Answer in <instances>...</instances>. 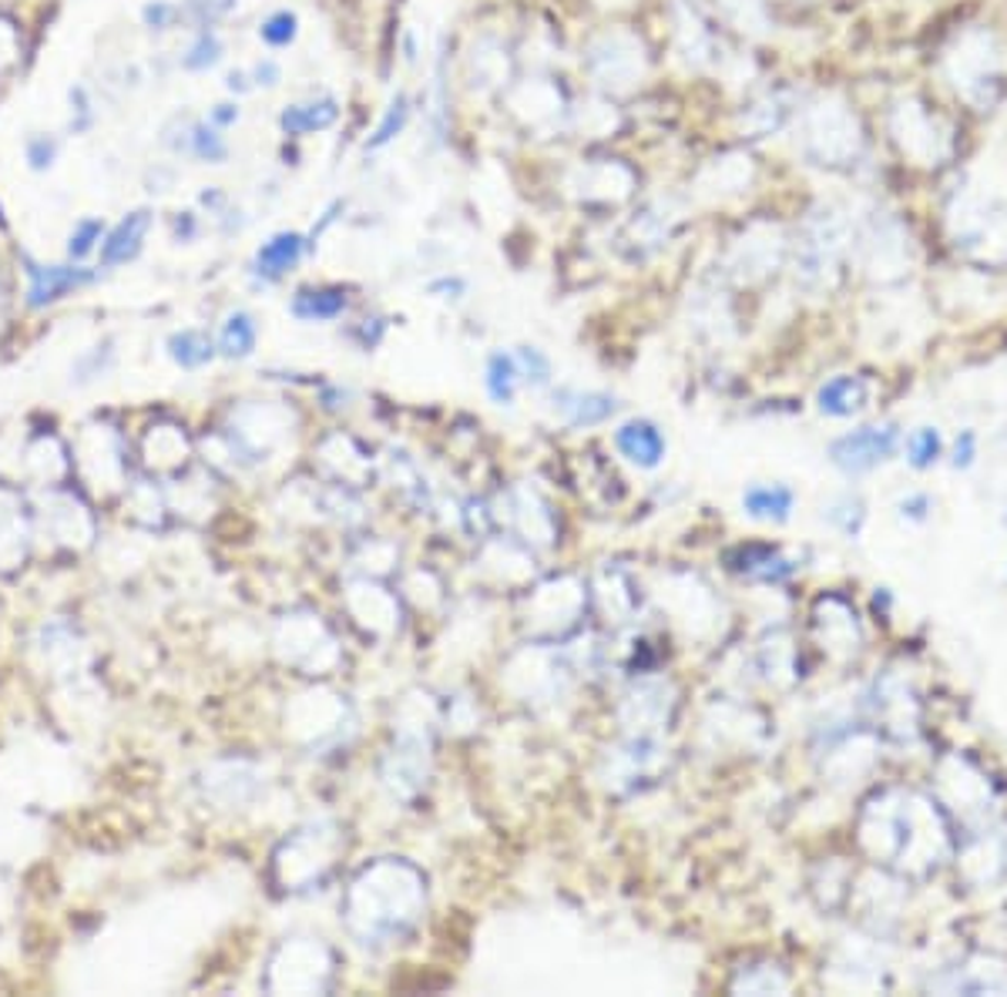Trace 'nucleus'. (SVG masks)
I'll use <instances>...</instances> for the list:
<instances>
[{
  "label": "nucleus",
  "instance_id": "obj_23",
  "mask_svg": "<svg viewBox=\"0 0 1007 997\" xmlns=\"http://www.w3.org/2000/svg\"><path fill=\"white\" fill-rule=\"evenodd\" d=\"M71 131H88L94 125V112H91V98L84 88H71Z\"/></svg>",
  "mask_w": 1007,
  "mask_h": 997
},
{
  "label": "nucleus",
  "instance_id": "obj_11",
  "mask_svg": "<svg viewBox=\"0 0 1007 997\" xmlns=\"http://www.w3.org/2000/svg\"><path fill=\"white\" fill-rule=\"evenodd\" d=\"M517 363L514 356H504V353H494L491 363H488V390L497 403H511L514 400V387H517Z\"/></svg>",
  "mask_w": 1007,
  "mask_h": 997
},
{
  "label": "nucleus",
  "instance_id": "obj_7",
  "mask_svg": "<svg viewBox=\"0 0 1007 997\" xmlns=\"http://www.w3.org/2000/svg\"><path fill=\"white\" fill-rule=\"evenodd\" d=\"M742 507L759 520H786L792 511V491L782 484H756L742 494Z\"/></svg>",
  "mask_w": 1007,
  "mask_h": 997
},
{
  "label": "nucleus",
  "instance_id": "obj_10",
  "mask_svg": "<svg viewBox=\"0 0 1007 997\" xmlns=\"http://www.w3.org/2000/svg\"><path fill=\"white\" fill-rule=\"evenodd\" d=\"M185 151H192L195 159H202V162L219 165V162H226L229 145H226V138H222L216 128H208L205 122H192V125H188V141H185Z\"/></svg>",
  "mask_w": 1007,
  "mask_h": 997
},
{
  "label": "nucleus",
  "instance_id": "obj_29",
  "mask_svg": "<svg viewBox=\"0 0 1007 997\" xmlns=\"http://www.w3.org/2000/svg\"><path fill=\"white\" fill-rule=\"evenodd\" d=\"M226 84H229L232 91H249V84H245V75H242V71H232Z\"/></svg>",
  "mask_w": 1007,
  "mask_h": 997
},
{
  "label": "nucleus",
  "instance_id": "obj_15",
  "mask_svg": "<svg viewBox=\"0 0 1007 997\" xmlns=\"http://www.w3.org/2000/svg\"><path fill=\"white\" fill-rule=\"evenodd\" d=\"M299 34V18L293 11H276L259 24V37L270 47H289Z\"/></svg>",
  "mask_w": 1007,
  "mask_h": 997
},
{
  "label": "nucleus",
  "instance_id": "obj_5",
  "mask_svg": "<svg viewBox=\"0 0 1007 997\" xmlns=\"http://www.w3.org/2000/svg\"><path fill=\"white\" fill-rule=\"evenodd\" d=\"M148 229H151V213L138 208V213H131L128 219H122L118 229L108 236V242H104V249H101V259L108 262V266H118V262L135 259L138 249H141V242H145V236H148Z\"/></svg>",
  "mask_w": 1007,
  "mask_h": 997
},
{
  "label": "nucleus",
  "instance_id": "obj_16",
  "mask_svg": "<svg viewBox=\"0 0 1007 997\" xmlns=\"http://www.w3.org/2000/svg\"><path fill=\"white\" fill-rule=\"evenodd\" d=\"M940 454H943V440H940V434H937L934 427L917 431V434L911 437V444H907V457H911V463H914L917 470L934 467V463L940 460Z\"/></svg>",
  "mask_w": 1007,
  "mask_h": 997
},
{
  "label": "nucleus",
  "instance_id": "obj_13",
  "mask_svg": "<svg viewBox=\"0 0 1007 997\" xmlns=\"http://www.w3.org/2000/svg\"><path fill=\"white\" fill-rule=\"evenodd\" d=\"M255 346V323L249 312H232L222 326V349L229 356H249Z\"/></svg>",
  "mask_w": 1007,
  "mask_h": 997
},
{
  "label": "nucleus",
  "instance_id": "obj_18",
  "mask_svg": "<svg viewBox=\"0 0 1007 997\" xmlns=\"http://www.w3.org/2000/svg\"><path fill=\"white\" fill-rule=\"evenodd\" d=\"M564 406L571 410V424H598V420H605L615 410V400L588 393V397H574V403Z\"/></svg>",
  "mask_w": 1007,
  "mask_h": 997
},
{
  "label": "nucleus",
  "instance_id": "obj_24",
  "mask_svg": "<svg viewBox=\"0 0 1007 997\" xmlns=\"http://www.w3.org/2000/svg\"><path fill=\"white\" fill-rule=\"evenodd\" d=\"M14 50H18V31H14V24H8L4 18H0V71L14 61Z\"/></svg>",
  "mask_w": 1007,
  "mask_h": 997
},
{
  "label": "nucleus",
  "instance_id": "obj_21",
  "mask_svg": "<svg viewBox=\"0 0 1007 997\" xmlns=\"http://www.w3.org/2000/svg\"><path fill=\"white\" fill-rule=\"evenodd\" d=\"M236 4H239V0H188V11L208 27L211 21H219V18H226V14H232Z\"/></svg>",
  "mask_w": 1007,
  "mask_h": 997
},
{
  "label": "nucleus",
  "instance_id": "obj_12",
  "mask_svg": "<svg viewBox=\"0 0 1007 997\" xmlns=\"http://www.w3.org/2000/svg\"><path fill=\"white\" fill-rule=\"evenodd\" d=\"M222 61V41H219V34L216 31H208V27H202V34L192 41V47L185 50V58H182V65L188 68V71H208V68H216Z\"/></svg>",
  "mask_w": 1007,
  "mask_h": 997
},
{
  "label": "nucleus",
  "instance_id": "obj_14",
  "mask_svg": "<svg viewBox=\"0 0 1007 997\" xmlns=\"http://www.w3.org/2000/svg\"><path fill=\"white\" fill-rule=\"evenodd\" d=\"M407 118H410V101H407V94H397L393 104L387 108V115H384V122H380V128L374 131V138L366 141V148H384V145H390V141L407 128Z\"/></svg>",
  "mask_w": 1007,
  "mask_h": 997
},
{
  "label": "nucleus",
  "instance_id": "obj_1",
  "mask_svg": "<svg viewBox=\"0 0 1007 997\" xmlns=\"http://www.w3.org/2000/svg\"><path fill=\"white\" fill-rule=\"evenodd\" d=\"M896 444H900V431L893 424L860 427L854 434L839 437L829 447V457L843 474H867V470H873V467H880L883 460L893 457Z\"/></svg>",
  "mask_w": 1007,
  "mask_h": 997
},
{
  "label": "nucleus",
  "instance_id": "obj_22",
  "mask_svg": "<svg viewBox=\"0 0 1007 997\" xmlns=\"http://www.w3.org/2000/svg\"><path fill=\"white\" fill-rule=\"evenodd\" d=\"M514 363H517V370H520V374H531V377H535V383H545V380H548V374H551V370H548V359H545L538 349H531V346H524V349L517 353V359H514ZM531 377H527V380H531Z\"/></svg>",
  "mask_w": 1007,
  "mask_h": 997
},
{
  "label": "nucleus",
  "instance_id": "obj_27",
  "mask_svg": "<svg viewBox=\"0 0 1007 997\" xmlns=\"http://www.w3.org/2000/svg\"><path fill=\"white\" fill-rule=\"evenodd\" d=\"M252 78H255V84H266V88H273V84L279 81V68H276L273 61H262V65H255Z\"/></svg>",
  "mask_w": 1007,
  "mask_h": 997
},
{
  "label": "nucleus",
  "instance_id": "obj_8",
  "mask_svg": "<svg viewBox=\"0 0 1007 997\" xmlns=\"http://www.w3.org/2000/svg\"><path fill=\"white\" fill-rule=\"evenodd\" d=\"M84 276L78 270H61V266H34L31 270V302L34 306H44V302H55L61 299L71 286H78Z\"/></svg>",
  "mask_w": 1007,
  "mask_h": 997
},
{
  "label": "nucleus",
  "instance_id": "obj_19",
  "mask_svg": "<svg viewBox=\"0 0 1007 997\" xmlns=\"http://www.w3.org/2000/svg\"><path fill=\"white\" fill-rule=\"evenodd\" d=\"M24 154H27V165L34 172H44V169L55 165V159H58V141L47 138V135H31L27 145H24Z\"/></svg>",
  "mask_w": 1007,
  "mask_h": 997
},
{
  "label": "nucleus",
  "instance_id": "obj_2",
  "mask_svg": "<svg viewBox=\"0 0 1007 997\" xmlns=\"http://www.w3.org/2000/svg\"><path fill=\"white\" fill-rule=\"evenodd\" d=\"M867 400H870V387L863 377H833L816 393V406L826 416H854L867 406Z\"/></svg>",
  "mask_w": 1007,
  "mask_h": 997
},
{
  "label": "nucleus",
  "instance_id": "obj_25",
  "mask_svg": "<svg viewBox=\"0 0 1007 997\" xmlns=\"http://www.w3.org/2000/svg\"><path fill=\"white\" fill-rule=\"evenodd\" d=\"M172 18H175V4H169V0H155V4L145 8V21L158 31H165L172 24Z\"/></svg>",
  "mask_w": 1007,
  "mask_h": 997
},
{
  "label": "nucleus",
  "instance_id": "obj_6",
  "mask_svg": "<svg viewBox=\"0 0 1007 997\" xmlns=\"http://www.w3.org/2000/svg\"><path fill=\"white\" fill-rule=\"evenodd\" d=\"M340 118V108L333 98H320V101H306V104H289L283 112L279 125L286 135H312L323 131Z\"/></svg>",
  "mask_w": 1007,
  "mask_h": 997
},
{
  "label": "nucleus",
  "instance_id": "obj_9",
  "mask_svg": "<svg viewBox=\"0 0 1007 997\" xmlns=\"http://www.w3.org/2000/svg\"><path fill=\"white\" fill-rule=\"evenodd\" d=\"M346 309V296L340 289H312V293H299L293 302V312L306 323H323V320H336L340 312Z\"/></svg>",
  "mask_w": 1007,
  "mask_h": 997
},
{
  "label": "nucleus",
  "instance_id": "obj_20",
  "mask_svg": "<svg viewBox=\"0 0 1007 997\" xmlns=\"http://www.w3.org/2000/svg\"><path fill=\"white\" fill-rule=\"evenodd\" d=\"M101 232H104V226L98 222V219H81L78 226H75V232H71V242H68V252L71 255H88L91 249H94V242L101 239Z\"/></svg>",
  "mask_w": 1007,
  "mask_h": 997
},
{
  "label": "nucleus",
  "instance_id": "obj_28",
  "mask_svg": "<svg viewBox=\"0 0 1007 997\" xmlns=\"http://www.w3.org/2000/svg\"><path fill=\"white\" fill-rule=\"evenodd\" d=\"M211 122H216L219 128H226V125L239 122V108H236V104H219V108L211 112Z\"/></svg>",
  "mask_w": 1007,
  "mask_h": 997
},
{
  "label": "nucleus",
  "instance_id": "obj_3",
  "mask_svg": "<svg viewBox=\"0 0 1007 997\" xmlns=\"http://www.w3.org/2000/svg\"><path fill=\"white\" fill-rule=\"evenodd\" d=\"M615 444H618V450H621L631 463H639V467H655V463L662 460V454H665L662 434H659L652 424H645V420H631V424H625V427L618 431Z\"/></svg>",
  "mask_w": 1007,
  "mask_h": 997
},
{
  "label": "nucleus",
  "instance_id": "obj_4",
  "mask_svg": "<svg viewBox=\"0 0 1007 997\" xmlns=\"http://www.w3.org/2000/svg\"><path fill=\"white\" fill-rule=\"evenodd\" d=\"M302 252H306V239L299 232H279L255 252V273H262L266 279H279L302 259Z\"/></svg>",
  "mask_w": 1007,
  "mask_h": 997
},
{
  "label": "nucleus",
  "instance_id": "obj_17",
  "mask_svg": "<svg viewBox=\"0 0 1007 997\" xmlns=\"http://www.w3.org/2000/svg\"><path fill=\"white\" fill-rule=\"evenodd\" d=\"M172 356L182 363V366H202L205 359H211V343L195 333V330H185L172 340Z\"/></svg>",
  "mask_w": 1007,
  "mask_h": 997
},
{
  "label": "nucleus",
  "instance_id": "obj_26",
  "mask_svg": "<svg viewBox=\"0 0 1007 997\" xmlns=\"http://www.w3.org/2000/svg\"><path fill=\"white\" fill-rule=\"evenodd\" d=\"M974 454H977V437H974V431H964L961 437H958V447H953V467H971L974 463Z\"/></svg>",
  "mask_w": 1007,
  "mask_h": 997
}]
</instances>
